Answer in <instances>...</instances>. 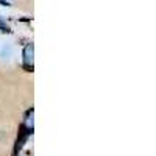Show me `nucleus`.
<instances>
[{
    "label": "nucleus",
    "mask_w": 156,
    "mask_h": 156,
    "mask_svg": "<svg viewBox=\"0 0 156 156\" xmlns=\"http://www.w3.org/2000/svg\"><path fill=\"white\" fill-rule=\"evenodd\" d=\"M23 64L25 67L33 69V44H28L23 50Z\"/></svg>",
    "instance_id": "obj_1"
},
{
    "label": "nucleus",
    "mask_w": 156,
    "mask_h": 156,
    "mask_svg": "<svg viewBox=\"0 0 156 156\" xmlns=\"http://www.w3.org/2000/svg\"><path fill=\"white\" fill-rule=\"evenodd\" d=\"M0 30H2V31H9V27H8V25H6L2 19H0Z\"/></svg>",
    "instance_id": "obj_2"
}]
</instances>
